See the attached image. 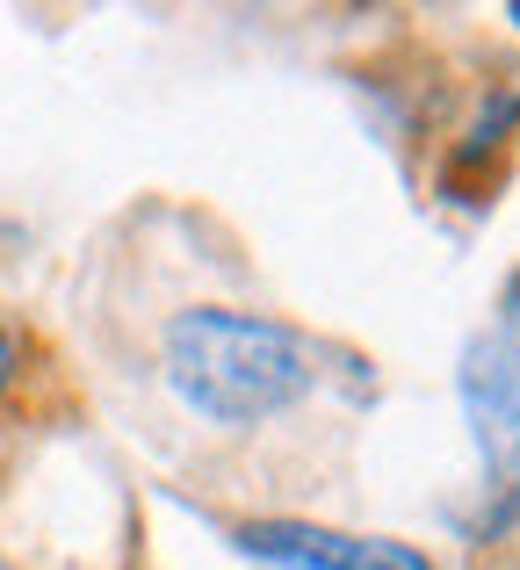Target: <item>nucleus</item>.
Segmentation results:
<instances>
[{
  "label": "nucleus",
  "instance_id": "f257e3e1",
  "mask_svg": "<svg viewBox=\"0 0 520 570\" xmlns=\"http://www.w3.org/2000/svg\"><path fill=\"white\" fill-rule=\"evenodd\" d=\"M167 383L217 426H261L311 390V347L275 318L196 304L167 325Z\"/></svg>",
  "mask_w": 520,
  "mask_h": 570
},
{
  "label": "nucleus",
  "instance_id": "f03ea898",
  "mask_svg": "<svg viewBox=\"0 0 520 570\" xmlns=\"http://www.w3.org/2000/svg\"><path fill=\"white\" fill-rule=\"evenodd\" d=\"M463 412L478 426L484 470H492V513H484V534L513 528L520 520V376L499 354V340H478L463 354Z\"/></svg>",
  "mask_w": 520,
  "mask_h": 570
},
{
  "label": "nucleus",
  "instance_id": "7ed1b4c3",
  "mask_svg": "<svg viewBox=\"0 0 520 570\" xmlns=\"http://www.w3.org/2000/svg\"><path fill=\"white\" fill-rule=\"evenodd\" d=\"M239 549L254 563H275V570H434L405 542L318 528V520H254V528H239Z\"/></svg>",
  "mask_w": 520,
  "mask_h": 570
},
{
  "label": "nucleus",
  "instance_id": "20e7f679",
  "mask_svg": "<svg viewBox=\"0 0 520 570\" xmlns=\"http://www.w3.org/2000/svg\"><path fill=\"white\" fill-rule=\"evenodd\" d=\"M499 354H507L513 376H520V267H513L507 296H499Z\"/></svg>",
  "mask_w": 520,
  "mask_h": 570
},
{
  "label": "nucleus",
  "instance_id": "39448f33",
  "mask_svg": "<svg viewBox=\"0 0 520 570\" xmlns=\"http://www.w3.org/2000/svg\"><path fill=\"white\" fill-rule=\"evenodd\" d=\"M8 376H14V340L0 333V390H8Z\"/></svg>",
  "mask_w": 520,
  "mask_h": 570
},
{
  "label": "nucleus",
  "instance_id": "423d86ee",
  "mask_svg": "<svg viewBox=\"0 0 520 570\" xmlns=\"http://www.w3.org/2000/svg\"><path fill=\"white\" fill-rule=\"evenodd\" d=\"M507 14H513V22H520V0H513V8H507Z\"/></svg>",
  "mask_w": 520,
  "mask_h": 570
}]
</instances>
